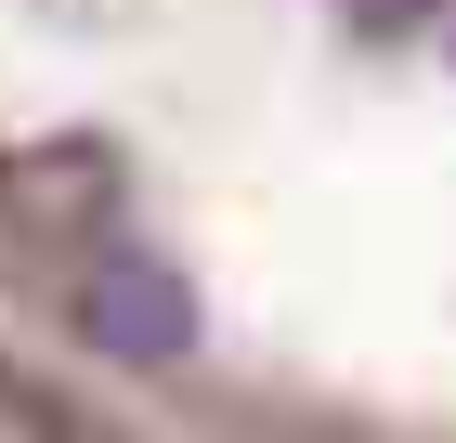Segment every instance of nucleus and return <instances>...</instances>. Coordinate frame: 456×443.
I'll use <instances>...</instances> for the list:
<instances>
[{
    "mask_svg": "<svg viewBox=\"0 0 456 443\" xmlns=\"http://www.w3.org/2000/svg\"><path fill=\"white\" fill-rule=\"evenodd\" d=\"M78 340L118 352V365H183V352H196V287H183V261L105 248V261L78 274Z\"/></svg>",
    "mask_w": 456,
    "mask_h": 443,
    "instance_id": "f257e3e1",
    "label": "nucleus"
},
{
    "mask_svg": "<svg viewBox=\"0 0 456 443\" xmlns=\"http://www.w3.org/2000/svg\"><path fill=\"white\" fill-rule=\"evenodd\" d=\"M444 39H456V27H444Z\"/></svg>",
    "mask_w": 456,
    "mask_h": 443,
    "instance_id": "20e7f679",
    "label": "nucleus"
},
{
    "mask_svg": "<svg viewBox=\"0 0 456 443\" xmlns=\"http://www.w3.org/2000/svg\"><path fill=\"white\" fill-rule=\"evenodd\" d=\"M339 13H352V27H365V39H418L430 13H444V27H456V0H339Z\"/></svg>",
    "mask_w": 456,
    "mask_h": 443,
    "instance_id": "f03ea898",
    "label": "nucleus"
},
{
    "mask_svg": "<svg viewBox=\"0 0 456 443\" xmlns=\"http://www.w3.org/2000/svg\"><path fill=\"white\" fill-rule=\"evenodd\" d=\"M53 443H143V431H92V417H66V431H53Z\"/></svg>",
    "mask_w": 456,
    "mask_h": 443,
    "instance_id": "7ed1b4c3",
    "label": "nucleus"
}]
</instances>
